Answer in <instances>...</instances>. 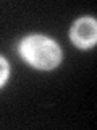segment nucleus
Instances as JSON below:
<instances>
[{"label":"nucleus","instance_id":"1","mask_svg":"<svg viewBox=\"0 0 97 130\" xmlns=\"http://www.w3.org/2000/svg\"><path fill=\"white\" fill-rule=\"evenodd\" d=\"M19 54L29 65L40 70L55 68L62 62V51L55 41L44 36H29L19 44Z\"/></svg>","mask_w":97,"mask_h":130},{"label":"nucleus","instance_id":"2","mask_svg":"<svg viewBox=\"0 0 97 130\" xmlns=\"http://www.w3.org/2000/svg\"><path fill=\"white\" fill-rule=\"evenodd\" d=\"M70 36H71V41H73L75 46H78L81 49L92 47L95 44V38H97L95 20L87 18V16L86 18H79L71 26Z\"/></svg>","mask_w":97,"mask_h":130},{"label":"nucleus","instance_id":"3","mask_svg":"<svg viewBox=\"0 0 97 130\" xmlns=\"http://www.w3.org/2000/svg\"><path fill=\"white\" fill-rule=\"evenodd\" d=\"M8 73H10V67H8L7 60L3 59V57H0V86L7 81Z\"/></svg>","mask_w":97,"mask_h":130}]
</instances>
